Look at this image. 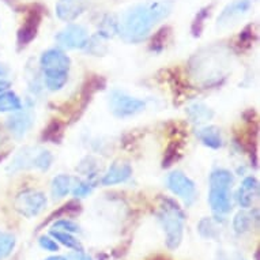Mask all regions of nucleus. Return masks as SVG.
I'll use <instances>...</instances> for the list:
<instances>
[{
	"mask_svg": "<svg viewBox=\"0 0 260 260\" xmlns=\"http://www.w3.org/2000/svg\"><path fill=\"white\" fill-rule=\"evenodd\" d=\"M45 207L47 197L37 189H23L14 199V209L26 218L37 217Z\"/></svg>",
	"mask_w": 260,
	"mask_h": 260,
	"instance_id": "0eeeda50",
	"label": "nucleus"
},
{
	"mask_svg": "<svg viewBox=\"0 0 260 260\" xmlns=\"http://www.w3.org/2000/svg\"><path fill=\"white\" fill-rule=\"evenodd\" d=\"M78 171L87 176V177L90 176V179H91V177L95 176L94 173L97 172V162H95V159H94L93 157H86L85 159L79 164Z\"/></svg>",
	"mask_w": 260,
	"mask_h": 260,
	"instance_id": "a878e982",
	"label": "nucleus"
},
{
	"mask_svg": "<svg viewBox=\"0 0 260 260\" xmlns=\"http://www.w3.org/2000/svg\"><path fill=\"white\" fill-rule=\"evenodd\" d=\"M51 236L56 240V241H59L60 244H63L64 247L70 248V249H74V251H83L81 243H79L71 233H69V232L55 231V229H52Z\"/></svg>",
	"mask_w": 260,
	"mask_h": 260,
	"instance_id": "4be33fe9",
	"label": "nucleus"
},
{
	"mask_svg": "<svg viewBox=\"0 0 260 260\" xmlns=\"http://www.w3.org/2000/svg\"><path fill=\"white\" fill-rule=\"evenodd\" d=\"M45 260H66V257H63V256H51V257H48Z\"/></svg>",
	"mask_w": 260,
	"mask_h": 260,
	"instance_id": "72a5a7b5",
	"label": "nucleus"
},
{
	"mask_svg": "<svg viewBox=\"0 0 260 260\" xmlns=\"http://www.w3.org/2000/svg\"><path fill=\"white\" fill-rule=\"evenodd\" d=\"M71 59L60 48H51L40 56V70L48 90L59 91L66 86L70 77Z\"/></svg>",
	"mask_w": 260,
	"mask_h": 260,
	"instance_id": "f03ea898",
	"label": "nucleus"
},
{
	"mask_svg": "<svg viewBox=\"0 0 260 260\" xmlns=\"http://www.w3.org/2000/svg\"><path fill=\"white\" fill-rule=\"evenodd\" d=\"M61 134V125H60L57 121H52L49 125H48V128L44 131V139H48V141H52L53 143H56V141H59V137L57 135H60Z\"/></svg>",
	"mask_w": 260,
	"mask_h": 260,
	"instance_id": "cd10ccee",
	"label": "nucleus"
},
{
	"mask_svg": "<svg viewBox=\"0 0 260 260\" xmlns=\"http://www.w3.org/2000/svg\"><path fill=\"white\" fill-rule=\"evenodd\" d=\"M94 187L95 185H94L91 180H86V181H79V183L75 184L71 192H73V195L75 198H86L93 192Z\"/></svg>",
	"mask_w": 260,
	"mask_h": 260,
	"instance_id": "393cba45",
	"label": "nucleus"
},
{
	"mask_svg": "<svg viewBox=\"0 0 260 260\" xmlns=\"http://www.w3.org/2000/svg\"><path fill=\"white\" fill-rule=\"evenodd\" d=\"M53 229L55 231L69 232V233H77V232H79V225H77L71 219L63 218V219H59V221H56L53 223Z\"/></svg>",
	"mask_w": 260,
	"mask_h": 260,
	"instance_id": "bb28decb",
	"label": "nucleus"
},
{
	"mask_svg": "<svg viewBox=\"0 0 260 260\" xmlns=\"http://www.w3.org/2000/svg\"><path fill=\"white\" fill-rule=\"evenodd\" d=\"M56 15L60 21L73 22L85 13V0H59L56 3Z\"/></svg>",
	"mask_w": 260,
	"mask_h": 260,
	"instance_id": "ddd939ff",
	"label": "nucleus"
},
{
	"mask_svg": "<svg viewBox=\"0 0 260 260\" xmlns=\"http://www.w3.org/2000/svg\"><path fill=\"white\" fill-rule=\"evenodd\" d=\"M41 147H35V146H25L18 151L13 157L9 167L6 168V172L10 175L18 173L22 171H29V169H36V158Z\"/></svg>",
	"mask_w": 260,
	"mask_h": 260,
	"instance_id": "9b49d317",
	"label": "nucleus"
},
{
	"mask_svg": "<svg viewBox=\"0 0 260 260\" xmlns=\"http://www.w3.org/2000/svg\"><path fill=\"white\" fill-rule=\"evenodd\" d=\"M158 219L165 232L167 247L171 251H175L183 241L184 222H185L184 211L173 199L162 198L159 210H158Z\"/></svg>",
	"mask_w": 260,
	"mask_h": 260,
	"instance_id": "20e7f679",
	"label": "nucleus"
},
{
	"mask_svg": "<svg viewBox=\"0 0 260 260\" xmlns=\"http://www.w3.org/2000/svg\"><path fill=\"white\" fill-rule=\"evenodd\" d=\"M241 260H244V259H241Z\"/></svg>",
	"mask_w": 260,
	"mask_h": 260,
	"instance_id": "f704fd0d",
	"label": "nucleus"
},
{
	"mask_svg": "<svg viewBox=\"0 0 260 260\" xmlns=\"http://www.w3.org/2000/svg\"><path fill=\"white\" fill-rule=\"evenodd\" d=\"M9 74V67L6 64L0 63V78H6Z\"/></svg>",
	"mask_w": 260,
	"mask_h": 260,
	"instance_id": "473e14b6",
	"label": "nucleus"
},
{
	"mask_svg": "<svg viewBox=\"0 0 260 260\" xmlns=\"http://www.w3.org/2000/svg\"><path fill=\"white\" fill-rule=\"evenodd\" d=\"M133 176V168L127 162H115L112 164L107 173L103 176L101 184L105 187H111L116 184L125 183Z\"/></svg>",
	"mask_w": 260,
	"mask_h": 260,
	"instance_id": "4468645a",
	"label": "nucleus"
},
{
	"mask_svg": "<svg viewBox=\"0 0 260 260\" xmlns=\"http://www.w3.org/2000/svg\"><path fill=\"white\" fill-rule=\"evenodd\" d=\"M198 232L203 239L207 240H215L219 236L217 222L209 217L202 218L201 222L198 223Z\"/></svg>",
	"mask_w": 260,
	"mask_h": 260,
	"instance_id": "412c9836",
	"label": "nucleus"
},
{
	"mask_svg": "<svg viewBox=\"0 0 260 260\" xmlns=\"http://www.w3.org/2000/svg\"><path fill=\"white\" fill-rule=\"evenodd\" d=\"M23 108L22 100L17 93H14L11 90H6L3 93H0V113H13Z\"/></svg>",
	"mask_w": 260,
	"mask_h": 260,
	"instance_id": "aec40b11",
	"label": "nucleus"
},
{
	"mask_svg": "<svg viewBox=\"0 0 260 260\" xmlns=\"http://www.w3.org/2000/svg\"><path fill=\"white\" fill-rule=\"evenodd\" d=\"M146 109V101L129 95L123 90H113L109 94V111L119 119L133 117Z\"/></svg>",
	"mask_w": 260,
	"mask_h": 260,
	"instance_id": "39448f33",
	"label": "nucleus"
},
{
	"mask_svg": "<svg viewBox=\"0 0 260 260\" xmlns=\"http://www.w3.org/2000/svg\"><path fill=\"white\" fill-rule=\"evenodd\" d=\"M40 21H41V17L37 11H33L26 18V22L18 31V44L21 47H25L35 40L37 36V30H39Z\"/></svg>",
	"mask_w": 260,
	"mask_h": 260,
	"instance_id": "2eb2a0df",
	"label": "nucleus"
},
{
	"mask_svg": "<svg viewBox=\"0 0 260 260\" xmlns=\"http://www.w3.org/2000/svg\"><path fill=\"white\" fill-rule=\"evenodd\" d=\"M74 187V179L69 175H57L52 179L51 192L53 199L67 197Z\"/></svg>",
	"mask_w": 260,
	"mask_h": 260,
	"instance_id": "6ab92c4d",
	"label": "nucleus"
},
{
	"mask_svg": "<svg viewBox=\"0 0 260 260\" xmlns=\"http://www.w3.org/2000/svg\"><path fill=\"white\" fill-rule=\"evenodd\" d=\"M233 173L223 168L211 172L209 179V205L215 218H223L232 211Z\"/></svg>",
	"mask_w": 260,
	"mask_h": 260,
	"instance_id": "7ed1b4c3",
	"label": "nucleus"
},
{
	"mask_svg": "<svg viewBox=\"0 0 260 260\" xmlns=\"http://www.w3.org/2000/svg\"><path fill=\"white\" fill-rule=\"evenodd\" d=\"M198 139L209 149L218 150L223 146V139H222L221 129L215 125H206L199 129H197Z\"/></svg>",
	"mask_w": 260,
	"mask_h": 260,
	"instance_id": "f3484780",
	"label": "nucleus"
},
{
	"mask_svg": "<svg viewBox=\"0 0 260 260\" xmlns=\"http://www.w3.org/2000/svg\"><path fill=\"white\" fill-rule=\"evenodd\" d=\"M259 222V211L256 209L253 210H244V211H240V213L236 214V217L233 218V229L237 235H244L247 233L253 228V226L257 225Z\"/></svg>",
	"mask_w": 260,
	"mask_h": 260,
	"instance_id": "dca6fc26",
	"label": "nucleus"
},
{
	"mask_svg": "<svg viewBox=\"0 0 260 260\" xmlns=\"http://www.w3.org/2000/svg\"><path fill=\"white\" fill-rule=\"evenodd\" d=\"M83 49H86V52H89L94 56H103L107 52V47L104 44V37H101L100 35L94 36V37L89 39Z\"/></svg>",
	"mask_w": 260,
	"mask_h": 260,
	"instance_id": "b1692460",
	"label": "nucleus"
},
{
	"mask_svg": "<svg viewBox=\"0 0 260 260\" xmlns=\"http://www.w3.org/2000/svg\"><path fill=\"white\" fill-rule=\"evenodd\" d=\"M35 124V115L30 109H19L17 112H13V115L9 116L6 121V127L10 131V134L17 139H21L29 133Z\"/></svg>",
	"mask_w": 260,
	"mask_h": 260,
	"instance_id": "9d476101",
	"label": "nucleus"
},
{
	"mask_svg": "<svg viewBox=\"0 0 260 260\" xmlns=\"http://www.w3.org/2000/svg\"><path fill=\"white\" fill-rule=\"evenodd\" d=\"M189 121L198 125L207 123L214 117V111L203 103H193L185 109Z\"/></svg>",
	"mask_w": 260,
	"mask_h": 260,
	"instance_id": "a211bd4d",
	"label": "nucleus"
},
{
	"mask_svg": "<svg viewBox=\"0 0 260 260\" xmlns=\"http://www.w3.org/2000/svg\"><path fill=\"white\" fill-rule=\"evenodd\" d=\"M10 86H11L10 81H7L6 78H0V93H3L6 90H10Z\"/></svg>",
	"mask_w": 260,
	"mask_h": 260,
	"instance_id": "2f4dec72",
	"label": "nucleus"
},
{
	"mask_svg": "<svg viewBox=\"0 0 260 260\" xmlns=\"http://www.w3.org/2000/svg\"><path fill=\"white\" fill-rule=\"evenodd\" d=\"M89 33L85 26L71 23L56 35V41L63 49H83L89 41Z\"/></svg>",
	"mask_w": 260,
	"mask_h": 260,
	"instance_id": "1a4fd4ad",
	"label": "nucleus"
},
{
	"mask_svg": "<svg viewBox=\"0 0 260 260\" xmlns=\"http://www.w3.org/2000/svg\"><path fill=\"white\" fill-rule=\"evenodd\" d=\"M15 237L11 233L0 231V260H6L15 248Z\"/></svg>",
	"mask_w": 260,
	"mask_h": 260,
	"instance_id": "5701e85b",
	"label": "nucleus"
},
{
	"mask_svg": "<svg viewBox=\"0 0 260 260\" xmlns=\"http://www.w3.org/2000/svg\"><path fill=\"white\" fill-rule=\"evenodd\" d=\"M167 187L173 195L180 198L187 207H191L197 202V185L193 183V180L189 179L183 172H172L171 175L168 176Z\"/></svg>",
	"mask_w": 260,
	"mask_h": 260,
	"instance_id": "6e6552de",
	"label": "nucleus"
},
{
	"mask_svg": "<svg viewBox=\"0 0 260 260\" xmlns=\"http://www.w3.org/2000/svg\"><path fill=\"white\" fill-rule=\"evenodd\" d=\"M40 247L45 249L48 252H57L59 251V245L55 241L53 237H49V236H41L39 240Z\"/></svg>",
	"mask_w": 260,
	"mask_h": 260,
	"instance_id": "c85d7f7f",
	"label": "nucleus"
},
{
	"mask_svg": "<svg viewBox=\"0 0 260 260\" xmlns=\"http://www.w3.org/2000/svg\"><path fill=\"white\" fill-rule=\"evenodd\" d=\"M172 0H145L129 7L121 15L117 33L124 41L138 44L145 41L153 29L172 14Z\"/></svg>",
	"mask_w": 260,
	"mask_h": 260,
	"instance_id": "f257e3e1",
	"label": "nucleus"
},
{
	"mask_svg": "<svg viewBox=\"0 0 260 260\" xmlns=\"http://www.w3.org/2000/svg\"><path fill=\"white\" fill-rule=\"evenodd\" d=\"M253 2L255 0H232L218 15L215 29L218 31H226V30L233 29L236 25H239L240 22L247 17L248 13L253 7Z\"/></svg>",
	"mask_w": 260,
	"mask_h": 260,
	"instance_id": "423d86ee",
	"label": "nucleus"
},
{
	"mask_svg": "<svg viewBox=\"0 0 260 260\" xmlns=\"http://www.w3.org/2000/svg\"><path fill=\"white\" fill-rule=\"evenodd\" d=\"M66 260H93L89 255H86L83 251H74L67 255Z\"/></svg>",
	"mask_w": 260,
	"mask_h": 260,
	"instance_id": "7c9ffc66",
	"label": "nucleus"
},
{
	"mask_svg": "<svg viewBox=\"0 0 260 260\" xmlns=\"http://www.w3.org/2000/svg\"><path fill=\"white\" fill-rule=\"evenodd\" d=\"M207 10L209 9H205V10H201V13L198 14L197 19L193 22V25H192V33L195 37L198 36H201V31H202V27H203V23H205V19L207 18L209 13H207Z\"/></svg>",
	"mask_w": 260,
	"mask_h": 260,
	"instance_id": "c756f323",
	"label": "nucleus"
},
{
	"mask_svg": "<svg viewBox=\"0 0 260 260\" xmlns=\"http://www.w3.org/2000/svg\"><path fill=\"white\" fill-rule=\"evenodd\" d=\"M259 198V181L253 176H248L237 189L236 201L243 209H251Z\"/></svg>",
	"mask_w": 260,
	"mask_h": 260,
	"instance_id": "f8f14e48",
	"label": "nucleus"
}]
</instances>
